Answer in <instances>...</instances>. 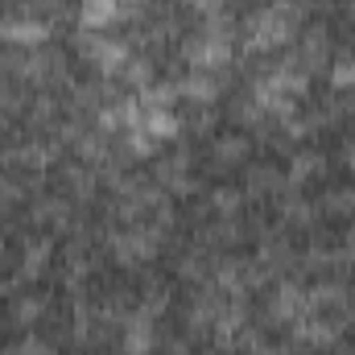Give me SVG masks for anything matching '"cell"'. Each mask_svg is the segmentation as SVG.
Listing matches in <instances>:
<instances>
[{"instance_id":"6da1fadb","label":"cell","mask_w":355,"mask_h":355,"mask_svg":"<svg viewBox=\"0 0 355 355\" xmlns=\"http://www.w3.org/2000/svg\"><path fill=\"white\" fill-rule=\"evenodd\" d=\"M83 8H87V21H91V25H99V21H107V17H112L116 0H87Z\"/></svg>"}]
</instances>
